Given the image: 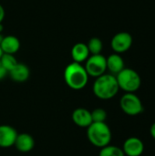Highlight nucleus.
<instances>
[{"label":"nucleus","instance_id":"obj_10","mask_svg":"<svg viewBox=\"0 0 155 156\" xmlns=\"http://www.w3.org/2000/svg\"><path fill=\"white\" fill-rule=\"evenodd\" d=\"M73 122L81 128H88L92 123L91 112L85 108H77L71 115Z\"/></svg>","mask_w":155,"mask_h":156},{"label":"nucleus","instance_id":"obj_23","mask_svg":"<svg viewBox=\"0 0 155 156\" xmlns=\"http://www.w3.org/2000/svg\"><path fill=\"white\" fill-rule=\"evenodd\" d=\"M2 30H3V25H2V23H0V33L2 32Z\"/></svg>","mask_w":155,"mask_h":156},{"label":"nucleus","instance_id":"obj_6","mask_svg":"<svg viewBox=\"0 0 155 156\" xmlns=\"http://www.w3.org/2000/svg\"><path fill=\"white\" fill-rule=\"evenodd\" d=\"M84 66L89 76L93 78H98L107 71V61L106 58L101 54L91 55L85 61Z\"/></svg>","mask_w":155,"mask_h":156},{"label":"nucleus","instance_id":"obj_1","mask_svg":"<svg viewBox=\"0 0 155 156\" xmlns=\"http://www.w3.org/2000/svg\"><path fill=\"white\" fill-rule=\"evenodd\" d=\"M120 88L116 76L111 73H105L98 78L93 83L92 91L100 100L107 101L114 98L119 92Z\"/></svg>","mask_w":155,"mask_h":156},{"label":"nucleus","instance_id":"obj_12","mask_svg":"<svg viewBox=\"0 0 155 156\" xmlns=\"http://www.w3.org/2000/svg\"><path fill=\"white\" fill-rule=\"evenodd\" d=\"M107 61V70L110 71L112 75H117L120 71H122L125 68L124 60L121 54L113 53L111 54L108 58H106Z\"/></svg>","mask_w":155,"mask_h":156},{"label":"nucleus","instance_id":"obj_11","mask_svg":"<svg viewBox=\"0 0 155 156\" xmlns=\"http://www.w3.org/2000/svg\"><path fill=\"white\" fill-rule=\"evenodd\" d=\"M14 146L20 153H28L33 150L35 146V140L29 133H18Z\"/></svg>","mask_w":155,"mask_h":156},{"label":"nucleus","instance_id":"obj_9","mask_svg":"<svg viewBox=\"0 0 155 156\" xmlns=\"http://www.w3.org/2000/svg\"><path fill=\"white\" fill-rule=\"evenodd\" d=\"M17 134L14 127L6 124L0 125V147L8 148L14 146Z\"/></svg>","mask_w":155,"mask_h":156},{"label":"nucleus","instance_id":"obj_3","mask_svg":"<svg viewBox=\"0 0 155 156\" xmlns=\"http://www.w3.org/2000/svg\"><path fill=\"white\" fill-rule=\"evenodd\" d=\"M87 137L92 145L102 148L111 144L112 135L106 122H92L87 128Z\"/></svg>","mask_w":155,"mask_h":156},{"label":"nucleus","instance_id":"obj_16","mask_svg":"<svg viewBox=\"0 0 155 156\" xmlns=\"http://www.w3.org/2000/svg\"><path fill=\"white\" fill-rule=\"evenodd\" d=\"M99 156H125V154L122 148L115 145L108 144L100 148Z\"/></svg>","mask_w":155,"mask_h":156},{"label":"nucleus","instance_id":"obj_20","mask_svg":"<svg viewBox=\"0 0 155 156\" xmlns=\"http://www.w3.org/2000/svg\"><path fill=\"white\" fill-rule=\"evenodd\" d=\"M7 73H8V72L5 69V68L2 66V64H1V62H0V80H3V79L6 76Z\"/></svg>","mask_w":155,"mask_h":156},{"label":"nucleus","instance_id":"obj_18","mask_svg":"<svg viewBox=\"0 0 155 156\" xmlns=\"http://www.w3.org/2000/svg\"><path fill=\"white\" fill-rule=\"evenodd\" d=\"M0 62H1L2 66L5 68V69L7 72L12 70L16 66V64L18 63L14 55H12V54H5V53H3V55H2V57L0 58Z\"/></svg>","mask_w":155,"mask_h":156},{"label":"nucleus","instance_id":"obj_17","mask_svg":"<svg viewBox=\"0 0 155 156\" xmlns=\"http://www.w3.org/2000/svg\"><path fill=\"white\" fill-rule=\"evenodd\" d=\"M88 48H89V51L91 55H97V54H101V51H102V48H103V44H102V41L100 38L99 37H91L88 44Z\"/></svg>","mask_w":155,"mask_h":156},{"label":"nucleus","instance_id":"obj_15","mask_svg":"<svg viewBox=\"0 0 155 156\" xmlns=\"http://www.w3.org/2000/svg\"><path fill=\"white\" fill-rule=\"evenodd\" d=\"M10 78L16 82H25L30 76L29 68L23 63H17L16 66L9 71Z\"/></svg>","mask_w":155,"mask_h":156},{"label":"nucleus","instance_id":"obj_24","mask_svg":"<svg viewBox=\"0 0 155 156\" xmlns=\"http://www.w3.org/2000/svg\"><path fill=\"white\" fill-rule=\"evenodd\" d=\"M2 55H3V51H2L1 47H0V58H1V57H2Z\"/></svg>","mask_w":155,"mask_h":156},{"label":"nucleus","instance_id":"obj_2","mask_svg":"<svg viewBox=\"0 0 155 156\" xmlns=\"http://www.w3.org/2000/svg\"><path fill=\"white\" fill-rule=\"evenodd\" d=\"M89 75L85 68L77 62H71L64 70V80L66 84L74 90L84 89L89 81Z\"/></svg>","mask_w":155,"mask_h":156},{"label":"nucleus","instance_id":"obj_13","mask_svg":"<svg viewBox=\"0 0 155 156\" xmlns=\"http://www.w3.org/2000/svg\"><path fill=\"white\" fill-rule=\"evenodd\" d=\"M1 49L5 54L15 55L20 48V41L16 36H5L0 43Z\"/></svg>","mask_w":155,"mask_h":156},{"label":"nucleus","instance_id":"obj_22","mask_svg":"<svg viewBox=\"0 0 155 156\" xmlns=\"http://www.w3.org/2000/svg\"><path fill=\"white\" fill-rule=\"evenodd\" d=\"M150 133H151V136L155 140V122H153L150 128Z\"/></svg>","mask_w":155,"mask_h":156},{"label":"nucleus","instance_id":"obj_8","mask_svg":"<svg viewBox=\"0 0 155 156\" xmlns=\"http://www.w3.org/2000/svg\"><path fill=\"white\" fill-rule=\"evenodd\" d=\"M122 149L125 156H141L144 152V144L140 138L132 136L125 140Z\"/></svg>","mask_w":155,"mask_h":156},{"label":"nucleus","instance_id":"obj_5","mask_svg":"<svg viewBox=\"0 0 155 156\" xmlns=\"http://www.w3.org/2000/svg\"><path fill=\"white\" fill-rule=\"evenodd\" d=\"M120 106L122 111L129 116H137L144 110L143 101L135 92H125L120 100Z\"/></svg>","mask_w":155,"mask_h":156},{"label":"nucleus","instance_id":"obj_7","mask_svg":"<svg viewBox=\"0 0 155 156\" xmlns=\"http://www.w3.org/2000/svg\"><path fill=\"white\" fill-rule=\"evenodd\" d=\"M133 38L128 32L122 31L115 34L111 41V47L114 53L122 54L128 51L132 46Z\"/></svg>","mask_w":155,"mask_h":156},{"label":"nucleus","instance_id":"obj_14","mask_svg":"<svg viewBox=\"0 0 155 156\" xmlns=\"http://www.w3.org/2000/svg\"><path fill=\"white\" fill-rule=\"evenodd\" d=\"M71 58L74 62L82 63L88 59L90 53L89 51L88 46L85 43H76L71 48Z\"/></svg>","mask_w":155,"mask_h":156},{"label":"nucleus","instance_id":"obj_4","mask_svg":"<svg viewBox=\"0 0 155 156\" xmlns=\"http://www.w3.org/2000/svg\"><path fill=\"white\" fill-rule=\"evenodd\" d=\"M120 90L125 92H135L142 85V79L139 73L130 68H124L116 75Z\"/></svg>","mask_w":155,"mask_h":156},{"label":"nucleus","instance_id":"obj_21","mask_svg":"<svg viewBox=\"0 0 155 156\" xmlns=\"http://www.w3.org/2000/svg\"><path fill=\"white\" fill-rule=\"evenodd\" d=\"M5 9H4V7H3V5L0 4V23H2L3 22V20H4V18H5Z\"/></svg>","mask_w":155,"mask_h":156},{"label":"nucleus","instance_id":"obj_19","mask_svg":"<svg viewBox=\"0 0 155 156\" xmlns=\"http://www.w3.org/2000/svg\"><path fill=\"white\" fill-rule=\"evenodd\" d=\"M92 122H105L107 119V112L104 109L97 108L91 112Z\"/></svg>","mask_w":155,"mask_h":156}]
</instances>
